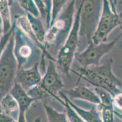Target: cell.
<instances>
[{"label":"cell","instance_id":"30","mask_svg":"<svg viewBox=\"0 0 122 122\" xmlns=\"http://www.w3.org/2000/svg\"><path fill=\"white\" fill-rule=\"evenodd\" d=\"M14 0H8L9 4L10 6H11L13 4V3H14Z\"/></svg>","mask_w":122,"mask_h":122},{"label":"cell","instance_id":"33","mask_svg":"<svg viewBox=\"0 0 122 122\" xmlns=\"http://www.w3.org/2000/svg\"><path fill=\"white\" fill-rule=\"evenodd\" d=\"M0 112H3V109H2L1 106V103H0Z\"/></svg>","mask_w":122,"mask_h":122},{"label":"cell","instance_id":"26","mask_svg":"<svg viewBox=\"0 0 122 122\" xmlns=\"http://www.w3.org/2000/svg\"><path fill=\"white\" fill-rule=\"evenodd\" d=\"M46 9V29L49 28L51 20V11H52V0H43Z\"/></svg>","mask_w":122,"mask_h":122},{"label":"cell","instance_id":"6","mask_svg":"<svg viewBox=\"0 0 122 122\" xmlns=\"http://www.w3.org/2000/svg\"><path fill=\"white\" fill-rule=\"evenodd\" d=\"M112 0H103L99 22L92 42L98 44L107 41L109 34L117 26H122V13H118Z\"/></svg>","mask_w":122,"mask_h":122},{"label":"cell","instance_id":"9","mask_svg":"<svg viewBox=\"0 0 122 122\" xmlns=\"http://www.w3.org/2000/svg\"><path fill=\"white\" fill-rule=\"evenodd\" d=\"M40 85L49 93L51 97L59 102V93L64 89V84L57 70L56 61L49 59L48 64L43 75Z\"/></svg>","mask_w":122,"mask_h":122},{"label":"cell","instance_id":"1","mask_svg":"<svg viewBox=\"0 0 122 122\" xmlns=\"http://www.w3.org/2000/svg\"><path fill=\"white\" fill-rule=\"evenodd\" d=\"M76 3L77 0H70L46 31L44 45L55 59L72 28Z\"/></svg>","mask_w":122,"mask_h":122},{"label":"cell","instance_id":"23","mask_svg":"<svg viewBox=\"0 0 122 122\" xmlns=\"http://www.w3.org/2000/svg\"><path fill=\"white\" fill-rule=\"evenodd\" d=\"M69 1L70 0H52V11L50 26L52 24L61 11Z\"/></svg>","mask_w":122,"mask_h":122},{"label":"cell","instance_id":"2","mask_svg":"<svg viewBox=\"0 0 122 122\" xmlns=\"http://www.w3.org/2000/svg\"><path fill=\"white\" fill-rule=\"evenodd\" d=\"M113 59H108L103 64L89 67H76V70L71 71L78 76V81H85L94 87L102 88L110 93L113 97L118 93L122 92L120 87L121 81L114 75L112 70Z\"/></svg>","mask_w":122,"mask_h":122},{"label":"cell","instance_id":"27","mask_svg":"<svg viewBox=\"0 0 122 122\" xmlns=\"http://www.w3.org/2000/svg\"><path fill=\"white\" fill-rule=\"evenodd\" d=\"M36 6L38 8L40 13V18L42 20H46V9L43 0H34Z\"/></svg>","mask_w":122,"mask_h":122},{"label":"cell","instance_id":"12","mask_svg":"<svg viewBox=\"0 0 122 122\" xmlns=\"http://www.w3.org/2000/svg\"><path fill=\"white\" fill-rule=\"evenodd\" d=\"M62 91L71 99H81L91 103L94 105H99L101 104L100 99L95 91L85 85L77 84L72 89L68 90L63 89Z\"/></svg>","mask_w":122,"mask_h":122},{"label":"cell","instance_id":"24","mask_svg":"<svg viewBox=\"0 0 122 122\" xmlns=\"http://www.w3.org/2000/svg\"><path fill=\"white\" fill-rule=\"evenodd\" d=\"M14 23H13L12 28H11L8 32L4 33V34H3V36H2L1 40H0V58H1V57L2 54H3V51H4L5 46H6V45H7L10 38L11 36H12V34L14 33Z\"/></svg>","mask_w":122,"mask_h":122},{"label":"cell","instance_id":"8","mask_svg":"<svg viewBox=\"0 0 122 122\" xmlns=\"http://www.w3.org/2000/svg\"><path fill=\"white\" fill-rule=\"evenodd\" d=\"M122 37V34L111 42H103L95 44L92 42L86 48L80 52H76L75 59L82 67H89L100 64V60L105 55L110 52L115 43Z\"/></svg>","mask_w":122,"mask_h":122},{"label":"cell","instance_id":"32","mask_svg":"<svg viewBox=\"0 0 122 122\" xmlns=\"http://www.w3.org/2000/svg\"><path fill=\"white\" fill-rule=\"evenodd\" d=\"M117 4H122V0H118V3Z\"/></svg>","mask_w":122,"mask_h":122},{"label":"cell","instance_id":"28","mask_svg":"<svg viewBox=\"0 0 122 122\" xmlns=\"http://www.w3.org/2000/svg\"><path fill=\"white\" fill-rule=\"evenodd\" d=\"M15 119L4 112H0V122H15Z\"/></svg>","mask_w":122,"mask_h":122},{"label":"cell","instance_id":"10","mask_svg":"<svg viewBox=\"0 0 122 122\" xmlns=\"http://www.w3.org/2000/svg\"><path fill=\"white\" fill-rule=\"evenodd\" d=\"M43 75L40 69V61L28 68H20L18 70L16 82H18L26 91L41 81Z\"/></svg>","mask_w":122,"mask_h":122},{"label":"cell","instance_id":"19","mask_svg":"<svg viewBox=\"0 0 122 122\" xmlns=\"http://www.w3.org/2000/svg\"><path fill=\"white\" fill-rule=\"evenodd\" d=\"M27 92L30 97L35 98L37 101L43 100L51 97L49 93L41 86L40 84H38L29 89Z\"/></svg>","mask_w":122,"mask_h":122},{"label":"cell","instance_id":"20","mask_svg":"<svg viewBox=\"0 0 122 122\" xmlns=\"http://www.w3.org/2000/svg\"><path fill=\"white\" fill-rule=\"evenodd\" d=\"M61 105H63L65 108L66 114L67 115V118L69 122H84L83 120L80 118L78 114L75 112L71 105L69 104L67 101L61 98V100L59 101Z\"/></svg>","mask_w":122,"mask_h":122},{"label":"cell","instance_id":"29","mask_svg":"<svg viewBox=\"0 0 122 122\" xmlns=\"http://www.w3.org/2000/svg\"><path fill=\"white\" fill-rule=\"evenodd\" d=\"M4 34V29H3V24L1 18L0 17V40L1 39L2 36Z\"/></svg>","mask_w":122,"mask_h":122},{"label":"cell","instance_id":"3","mask_svg":"<svg viewBox=\"0 0 122 122\" xmlns=\"http://www.w3.org/2000/svg\"><path fill=\"white\" fill-rule=\"evenodd\" d=\"M103 0H80L79 40L77 51L85 50L92 42L99 22Z\"/></svg>","mask_w":122,"mask_h":122},{"label":"cell","instance_id":"25","mask_svg":"<svg viewBox=\"0 0 122 122\" xmlns=\"http://www.w3.org/2000/svg\"><path fill=\"white\" fill-rule=\"evenodd\" d=\"M114 112L122 114V92L118 93L113 97Z\"/></svg>","mask_w":122,"mask_h":122},{"label":"cell","instance_id":"21","mask_svg":"<svg viewBox=\"0 0 122 122\" xmlns=\"http://www.w3.org/2000/svg\"><path fill=\"white\" fill-rule=\"evenodd\" d=\"M100 113L102 122H112L114 121V106H109L102 104L97 105Z\"/></svg>","mask_w":122,"mask_h":122},{"label":"cell","instance_id":"18","mask_svg":"<svg viewBox=\"0 0 122 122\" xmlns=\"http://www.w3.org/2000/svg\"><path fill=\"white\" fill-rule=\"evenodd\" d=\"M20 6L25 11L36 17H40V13L34 0H16Z\"/></svg>","mask_w":122,"mask_h":122},{"label":"cell","instance_id":"22","mask_svg":"<svg viewBox=\"0 0 122 122\" xmlns=\"http://www.w3.org/2000/svg\"><path fill=\"white\" fill-rule=\"evenodd\" d=\"M94 90L100 99L101 104L105 106H114L113 97L111 94L106 90L99 87H94Z\"/></svg>","mask_w":122,"mask_h":122},{"label":"cell","instance_id":"15","mask_svg":"<svg viewBox=\"0 0 122 122\" xmlns=\"http://www.w3.org/2000/svg\"><path fill=\"white\" fill-rule=\"evenodd\" d=\"M25 14L27 15L31 28L35 34L36 38L40 43L44 45L47 29L46 27H44V24L41 21V18L40 17L34 16L30 13H26Z\"/></svg>","mask_w":122,"mask_h":122},{"label":"cell","instance_id":"11","mask_svg":"<svg viewBox=\"0 0 122 122\" xmlns=\"http://www.w3.org/2000/svg\"><path fill=\"white\" fill-rule=\"evenodd\" d=\"M10 93L15 98L19 106L18 122H26L25 114L30 106L36 101V99L30 97L27 91L18 82H16L10 91Z\"/></svg>","mask_w":122,"mask_h":122},{"label":"cell","instance_id":"13","mask_svg":"<svg viewBox=\"0 0 122 122\" xmlns=\"http://www.w3.org/2000/svg\"><path fill=\"white\" fill-rule=\"evenodd\" d=\"M59 95L63 99L67 101L84 122H102L100 113L97 105H94V107H92L91 109L87 110L76 106L72 101L71 99H70L63 91L60 92Z\"/></svg>","mask_w":122,"mask_h":122},{"label":"cell","instance_id":"5","mask_svg":"<svg viewBox=\"0 0 122 122\" xmlns=\"http://www.w3.org/2000/svg\"><path fill=\"white\" fill-rule=\"evenodd\" d=\"M80 13V7L78 6L76 8L72 28L66 39V42L58 52L56 56V63L60 70L70 78V72L75 53L77 51L79 40Z\"/></svg>","mask_w":122,"mask_h":122},{"label":"cell","instance_id":"7","mask_svg":"<svg viewBox=\"0 0 122 122\" xmlns=\"http://www.w3.org/2000/svg\"><path fill=\"white\" fill-rule=\"evenodd\" d=\"M14 24V54L18 69L33 63L35 58L41 54V51L36 43L27 36L19 27Z\"/></svg>","mask_w":122,"mask_h":122},{"label":"cell","instance_id":"31","mask_svg":"<svg viewBox=\"0 0 122 122\" xmlns=\"http://www.w3.org/2000/svg\"><path fill=\"white\" fill-rule=\"evenodd\" d=\"M118 0H114V3L115 5H116V4L118 3Z\"/></svg>","mask_w":122,"mask_h":122},{"label":"cell","instance_id":"17","mask_svg":"<svg viewBox=\"0 0 122 122\" xmlns=\"http://www.w3.org/2000/svg\"><path fill=\"white\" fill-rule=\"evenodd\" d=\"M44 110L46 114L47 121L49 122H69L66 112L58 111L54 107L47 105L46 102L43 103Z\"/></svg>","mask_w":122,"mask_h":122},{"label":"cell","instance_id":"34","mask_svg":"<svg viewBox=\"0 0 122 122\" xmlns=\"http://www.w3.org/2000/svg\"><path fill=\"white\" fill-rule=\"evenodd\" d=\"M120 28H121V31H122V26L120 27Z\"/></svg>","mask_w":122,"mask_h":122},{"label":"cell","instance_id":"16","mask_svg":"<svg viewBox=\"0 0 122 122\" xmlns=\"http://www.w3.org/2000/svg\"><path fill=\"white\" fill-rule=\"evenodd\" d=\"M10 5L8 0H0V17L3 24L4 34L8 32L12 27Z\"/></svg>","mask_w":122,"mask_h":122},{"label":"cell","instance_id":"14","mask_svg":"<svg viewBox=\"0 0 122 122\" xmlns=\"http://www.w3.org/2000/svg\"><path fill=\"white\" fill-rule=\"evenodd\" d=\"M0 103L3 112L18 122L19 106L15 98L9 93L1 99Z\"/></svg>","mask_w":122,"mask_h":122},{"label":"cell","instance_id":"4","mask_svg":"<svg viewBox=\"0 0 122 122\" xmlns=\"http://www.w3.org/2000/svg\"><path fill=\"white\" fill-rule=\"evenodd\" d=\"M14 50L13 33L0 58V101L10 92L16 82L18 65Z\"/></svg>","mask_w":122,"mask_h":122}]
</instances>
